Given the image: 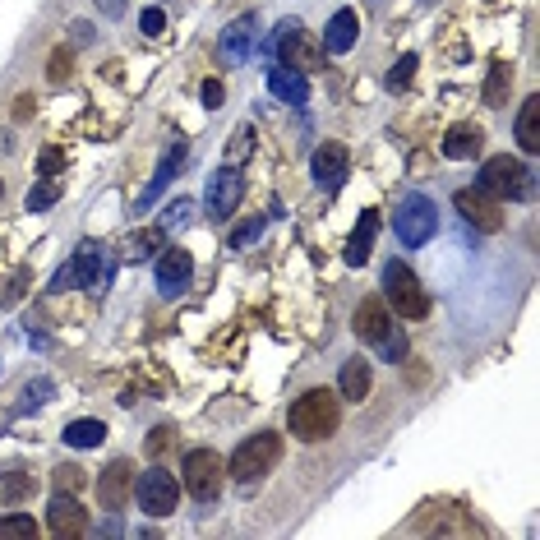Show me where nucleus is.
I'll list each match as a JSON object with an SVG mask.
<instances>
[{
  "instance_id": "nucleus-8",
  "label": "nucleus",
  "mask_w": 540,
  "mask_h": 540,
  "mask_svg": "<svg viewBox=\"0 0 540 540\" xmlns=\"http://www.w3.org/2000/svg\"><path fill=\"white\" fill-rule=\"evenodd\" d=\"M393 227H397V240L416 250V245H425V240L434 236L439 217H434V204L425 199V194H407V199H402V208H397V222H393Z\"/></svg>"
},
{
  "instance_id": "nucleus-24",
  "label": "nucleus",
  "mask_w": 540,
  "mask_h": 540,
  "mask_svg": "<svg viewBox=\"0 0 540 540\" xmlns=\"http://www.w3.org/2000/svg\"><path fill=\"white\" fill-rule=\"evenodd\" d=\"M254 47V19H236V24L227 28V37H222V56H245V51Z\"/></svg>"
},
{
  "instance_id": "nucleus-37",
  "label": "nucleus",
  "mask_w": 540,
  "mask_h": 540,
  "mask_svg": "<svg viewBox=\"0 0 540 540\" xmlns=\"http://www.w3.org/2000/svg\"><path fill=\"white\" fill-rule=\"evenodd\" d=\"M70 287H79V277H74V264H65L56 273V282H51V291H70Z\"/></svg>"
},
{
  "instance_id": "nucleus-9",
  "label": "nucleus",
  "mask_w": 540,
  "mask_h": 540,
  "mask_svg": "<svg viewBox=\"0 0 540 540\" xmlns=\"http://www.w3.org/2000/svg\"><path fill=\"white\" fill-rule=\"evenodd\" d=\"M453 204H457V213H462V222H471L476 231H499V227H504L499 199H490L480 185H476V190H457Z\"/></svg>"
},
{
  "instance_id": "nucleus-12",
  "label": "nucleus",
  "mask_w": 540,
  "mask_h": 540,
  "mask_svg": "<svg viewBox=\"0 0 540 540\" xmlns=\"http://www.w3.org/2000/svg\"><path fill=\"white\" fill-rule=\"evenodd\" d=\"M47 527H51V536H60V540H79L88 531V513L74 504L70 494L60 490L56 499H51V508H47Z\"/></svg>"
},
{
  "instance_id": "nucleus-31",
  "label": "nucleus",
  "mask_w": 540,
  "mask_h": 540,
  "mask_svg": "<svg viewBox=\"0 0 540 540\" xmlns=\"http://www.w3.org/2000/svg\"><path fill=\"white\" fill-rule=\"evenodd\" d=\"M24 494H33V476L28 471H10L5 476V504H19Z\"/></svg>"
},
{
  "instance_id": "nucleus-19",
  "label": "nucleus",
  "mask_w": 540,
  "mask_h": 540,
  "mask_svg": "<svg viewBox=\"0 0 540 540\" xmlns=\"http://www.w3.org/2000/svg\"><path fill=\"white\" fill-rule=\"evenodd\" d=\"M374 231H379V213H360L356 231H351V240H347V264H351V268H360L365 259H370V250H374Z\"/></svg>"
},
{
  "instance_id": "nucleus-34",
  "label": "nucleus",
  "mask_w": 540,
  "mask_h": 540,
  "mask_svg": "<svg viewBox=\"0 0 540 540\" xmlns=\"http://www.w3.org/2000/svg\"><path fill=\"white\" fill-rule=\"evenodd\" d=\"M60 167H65V153H60V148H47V153L37 157V171H42V176H51V180H56Z\"/></svg>"
},
{
  "instance_id": "nucleus-16",
  "label": "nucleus",
  "mask_w": 540,
  "mask_h": 540,
  "mask_svg": "<svg viewBox=\"0 0 540 540\" xmlns=\"http://www.w3.org/2000/svg\"><path fill=\"white\" fill-rule=\"evenodd\" d=\"M268 88H273V97L291 102V107H305V102H310V84H305V74L291 70V65H273V70H268Z\"/></svg>"
},
{
  "instance_id": "nucleus-45",
  "label": "nucleus",
  "mask_w": 540,
  "mask_h": 540,
  "mask_svg": "<svg viewBox=\"0 0 540 540\" xmlns=\"http://www.w3.org/2000/svg\"><path fill=\"white\" fill-rule=\"evenodd\" d=\"M0 194H5V180H0Z\"/></svg>"
},
{
  "instance_id": "nucleus-22",
  "label": "nucleus",
  "mask_w": 540,
  "mask_h": 540,
  "mask_svg": "<svg viewBox=\"0 0 540 540\" xmlns=\"http://www.w3.org/2000/svg\"><path fill=\"white\" fill-rule=\"evenodd\" d=\"M480 144H485V134L476 130V125H453L444 139V157H453V162H462V157H476Z\"/></svg>"
},
{
  "instance_id": "nucleus-3",
  "label": "nucleus",
  "mask_w": 540,
  "mask_h": 540,
  "mask_svg": "<svg viewBox=\"0 0 540 540\" xmlns=\"http://www.w3.org/2000/svg\"><path fill=\"white\" fill-rule=\"evenodd\" d=\"M277 457H282V439H277L273 430L250 434V439H245V444L231 453L227 476H236L240 485H254V480H264L268 471L277 467Z\"/></svg>"
},
{
  "instance_id": "nucleus-28",
  "label": "nucleus",
  "mask_w": 540,
  "mask_h": 540,
  "mask_svg": "<svg viewBox=\"0 0 540 540\" xmlns=\"http://www.w3.org/2000/svg\"><path fill=\"white\" fill-rule=\"evenodd\" d=\"M157 245H162V231H157V227L153 231H139V236L125 240V259H148Z\"/></svg>"
},
{
  "instance_id": "nucleus-44",
  "label": "nucleus",
  "mask_w": 540,
  "mask_h": 540,
  "mask_svg": "<svg viewBox=\"0 0 540 540\" xmlns=\"http://www.w3.org/2000/svg\"><path fill=\"white\" fill-rule=\"evenodd\" d=\"M102 10H107V14H111V19H116V14H120V10H125V0H102Z\"/></svg>"
},
{
  "instance_id": "nucleus-40",
  "label": "nucleus",
  "mask_w": 540,
  "mask_h": 540,
  "mask_svg": "<svg viewBox=\"0 0 540 540\" xmlns=\"http://www.w3.org/2000/svg\"><path fill=\"white\" fill-rule=\"evenodd\" d=\"M65 74H70V51H56V56H51V79H65Z\"/></svg>"
},
{
  "instance_id": "nucleus-2",
  "label": "nucleus",
  "mask_w": 540,
  "mask_h": 540,
  "mask_svg": "<svg viewBox=\"0 0 540 540\" xmlns=\"http://www.w3.org/2000/svg\"><path fill=\"white\" fill-rule=\"evenodd\" d=\"M480 190L490 194V199H531V190H536V171L522 167V162L508 157V153L485 157V167H480Z\"/></svg>"
},
{
  "instance_id": "nucleus-1",
  "label": "nucleus",
  "mask_w": 540,
  "mask_h": 540,
  "mask_svg": "<svg viewBox=\"0 0 540 540\" xmlns=\"http://www.w3.org/2000/svg\"><path fill=\"white\" fill-rule=\"evenodd\" d=\"M337 420H342V397L328 393V388H310L305 397H296L287 425L300 444H319V439H328L337 430Z\"/></svg>"
},
{
  "instance_id": "nucleus-26",
  "label": "nucleus",
  "mask_w": 540,
  "mask_h": 540,
  "mask_svg": "<svg viewBox=\"0 0 540 540\" xmlns=\"http://www.w3.org/2000/svg\"><path fill=\"white\" fill-rule=\"evenodd\" d=\"M37 536V522L24 513H10V517H0V540H33Z\"/></svg>"
},
{
  "instance_id": "nucleus-32",
  "label": "nucleus",
  "mask_w": 540,
  "mask_h": 540,
  "mask_svg": "<svg viewBox=\"0 0 540 540\" xmlns=\"http://www.w3.org/2000/svg\"><path fill=\"white\" fill-rule=\"evenodd\" d=\"M411 74H416V56H402L393 70H388V88H407Z\"/></svg>"
},
{
  "instance_id": "nucleus-6",
  "label": "nucleus",
  "mask_w": 540,
  "mask_h": 540,
  "mask_svg": "<svg viewBox=\"0 0 540 540\" xmlns=\"http://www.w3.org/2000/svg\"><path fill=\"white\" fill-rule=\"evenodd\" d=\"M134 494H139V508H144L148 517H171L180 504V485L171 471L162 467H148L144 476H134Z\"/></svg>"
},
{
  "instance_id": "nucleus-15",
  "label": "nucleus",
  "mask_w": 540,
  "mask_h": 540,
  "mask_svg": "<svg viewBox=\"0 0 540 540\" xmlns=\"http://www.w3.org/2000/svg\"><path fill=\"white\" fill-rule=\"evenodd\" d=\"M347 148L342 144H324L319 153H314V180L324 185V190H337L342 180H347Z\"/></svg>"
},
{
  "instance_id": "nucleus-23",
  "label": "nucleus",
  "mask_w": 540,
  "mask_h": 540,
  "mask_svg": "<svg viewBox=\"0 0 540 540\" xmlns=\"http://www.w3.org/2000/svg\"><path fill=\"white\" fill-rule=\"evenodd\" d=\"M102 439H107L102 420H74V425H65V444L70 448H97Z\"/></svg>"
},
{
  "instance_id": "nucleus-27",
  "label": "nucleus",
  "mask_w": 540,
  "mask_h": 540,
  "mask_svg": "<svg viewBox=\"0 0 540 540\" xmlns=\"http://www.w3.org/2000/svg\"><path fill=\"white\" fill-rule=\"evenodd\" d=\"M508 84H513V70H508V65H494V70H490V84H485V107H504Z\"/></svg>"
},
{
  "instance_id": "nucleus-5",
  "label": "nucleus",
  "mask_w": 540,
  "mask_h": 540,
  "mask_svg": "<svg viewBox=\"0 0 540 540\" xmlns=\"http://www.w3.org/2000/svg\"><path fill=\"white\" fill-rule=\"evenodd\" d=\"M180 476H185V490L199 499V504H213L222 494V480H227V462L213 453V448H190L185 462H180Z\"/></svg>"
},
{
  "instance_id": "nucleus-39",
  "label": "nucleus",
  "mask_w": 540,
  "mask_h": 540,
  "mask_svg": "<svg viewBox=\"0 0 540 540\" xmlns=\"http://www.w3.org/2000/svg\"><path fill=\"white\" fill-rule=\"evenodd\" d=\"M222 97H227V88L217 84V79H208L204 84V107H222Z\"/></svg>"
},
{
  "instance_id": "nucleus-4",
  "label": "nucleus",
  "mask_w": 540,
  "mask_h": 540,
  "mask_svg": "<svg viewBox=\"0 0 540 540\" xmlns=\"http://www.w3.org/2000/svg\"><path fill=\"white\" fill-rule=\"evenodd\" d=\"M384 300L397 310V319H425L430 314V296L420 287V277L397 259L384 268Z\"/></svg>"
},
{
  "instance_id": "nucleus-25",
  "label": "nucleus",
  "mask_w": 540,
  "mask_h": 540,
  "mask_svg": "<svg viewBox=\"0 0 540 540\" xmlns=\"http://www.w3.org/2000/svg\"><path fill=\"white\" fill-rule=\"evenodd\" d=\"M180 157H185V144H176V148H171V153L167 157H162V167H157V176L153 180H148V190H144V199H139V204H153V199H157V194H162V190H167V180H171V171H176V162H180Z\"/></svg>"
},
{
  "instance_id": "nucleus-21",
  "label": "nucleus",
  "mask_w": 540,
  "mask_h": 540,
  "mask_svg": "<svg viewBox=\"0 0 540 540\" xmlns=\"http://www.w3.org/2000/svg\"><path fill=\"white\" fill-rule=\"evenodd\" d=\"M517 144L522 153H540V97H527L517 111Z\"/></svg>"
},
{
  "instance_id": "nucleus-11",
  "label": "nucleus",
  "mask_w": 540,
  "mask_h": 540,
  "mask_svg": "<svg viewBox=\"0 0 540 540\" xmlns=\"http://www.w3.org/2000/svg\"><path fill=\"white\" fill-rule=\"evenodd\" d=\"M97 494H102V504H107L111 513H120V508L134 499V462L116 457V462L102 471V480H97Z\"/></svg>"
},
{
  "instance_id": "nucleus-42",
  "label": "nucleus",
  "mask_w": 540,
  "mask_h": 540,
  "mask_svg": "<svg viewBox=\"0 0 540 540\" xmlns=\"http://www.w3.org/2000/svg\"><path fill=\"white\" fill-rule=\"evenodd\" d=\"M185 213H190V199H176V204L167 208V222H185Z\"/></svg>"
},
{
  "instance_id": "nucleus-10",
  "label": "nucleus",
  "mask_w": 540,
  "mask_h": 540,
  "mask_svg": "<svg viewBox=\"0 0 540 540\" xmlns=\"http://www.w3.org/2000/svg\"><path fill=\"white\" fill-rule=\"evenodd\" d=\"M240 194H245V180H240L236 162H231V167H222L208 180V213H213V222H227V217L236 213Z\"/></svg>"
},
{
  "instance_id": "nucleus-14",
  "label": "nucleus",
  "mask_w": 540,
  "mask_h": 540,
  "mask_svg": "<svg viewBox=\"0 0 540 540\" xmlns=\"http://www.w3.org/2000/svg\"><path fill=\"white\" fill-rule=\"evenodd\" d=\"M356 337L360 342H370V347H379L384 342V333L393 328V314H388V300H360L356 310Z\"/></svg>"
},
{
  "instance_id": "nucleus-17",
  "label": "nucleus",
  "mask_w": 540,
  "mask_h": 540,
  "mask_svg": "<svg viewBox=\"0 0 540 540\" xmlns=\"http://www.w3.org/2000/svg\"><path fill=\"white\" fill-rule=\"evenodd\" d=\"M74 277H79V287H93V291L107 287L111 268L102 264V250H97V245H79V250H74Z\"/></svg>"
},
{
  "instance_id": "nucleus-33",
  "label": "nucleus",
  "mask_w": 540,
  "mask_h": 540,
  "mask_svg": "<svg viewBox=\"0 0 540 540\" xmlns=\"http://www.w3.org/2000/svg\"><path fill=\"white\" fill-rule=\"evenodd\" d=\"M231 139H236V144H231V162H240L245 153H254V130H250V125H240Z\"/></svg>"
},
{
  "instance_id": "nucleus-38",
  "label": "nucleus",
  "mask_w": 540,
  "mask_h": 540,
  "mask_svg": "<svg viewBox=\"0 0 540 540\" xmlns=\"http://www.w3.org/2000/svg\"><path fill=\"white\" fill-rule=\"evenodd\" d=\"M167 444H171V430L162 425V430H153V439H148V453L162 457V453H167Z\"/></svg>"
},
{
  "instance_id": "nucleus-13",
  "label": "nucleus",
  "mask_w": 540,
  "mask_h": 540,
  "mask_svg": "<svg viewBox=\"0 0 540 540\" xmlns=\"http://www.w3.org/2000/svg\"><path fill=\"white\" fill-rule=\"evenodd\" d=\"M190 277H194V259L185 250H167L157 259V291L162 296H180L190 287Z\"/></svg>"
},
{
  "instance_id": "nucleus-30",
  "label": "nucleus",
  "mask_w": 540,
  "mask_h": 540,
  "mask_svg": "<svg viewBox=\"0 0 540 540\" xmlns=\"http://www.w3.org/2000/svg\"><path fill=\"white\" fill-rule=\"evenodd\" d=\"M379 356H384V360H393V365H397V360H402V356H407V333H402V328H388V333H384V342H379Z\"/></svg>"
},
{
  "instance_id": "nucleus-43",
  "label": "nucleus",
  "mask_w": 540,
  "mask_h": 540,
  "mask_svg": "<svg viewBox=\"0 0 540 540\" xmlns=\"http://www.w3.org/2000/svg\"><path fill=\"white\" fill-rule=\"evenodd\" d=\"M14 116H19V120L33 116V97H19V107H14Z\"/></svg>"
},
{
  "instance_id": "nucleus-41",
  "label": "nucleus",
  "mask_w": 540,
  "mask_h": 540,
  "mask_svg": "<svg viewBox=\"0 0 540 540\" xmlns=\"http://www.w3.org/2000/svg\"><path fill=\"white\" fill-rule=\"evenodd\" d=\"M254 236H259V222H250V227H240L236 236H231V245H236V250H240V245H250Z\"/></svg>"
},
{
  "instance_id": "nucleus-35",
  "label": "nucleus",
  "mask_w": 540,
  "mask_h": 540,
  "mask_svg": "<svg viewBox=\"0 0 540 540\" xmlns=\"http://www.w3.org/2000/svg\"><path fill=\"white\" fill-rule=\"evenodd\" d=\"M139 24H144L148 37H162V33H167V14H162V10H144V19H139Z\"/></svg>"
},
{
  "instance_id": "nucleus-20",
  "label": "nucleus",
  "mask_w": 540,
  "mask_h": 540,
  "mask_svg": "<svg viewBox=\"0 0 540 540\" xmlns=\"http://www.w3.org/2000/svg\"><path fill=\"white\" fill-rule=\"evenodd\" d=\"M356 33H360L356 14H351V10H337L333 19H328L324 47H328V51H337V56H342V51H351V47H356Z\"/></svg>"
},
{
  "instance_id": "nucleus-29",
  "label": "nucleus",
  "mask_w": 540,
  "mask_h": 540,
  "mask_svg": "<svg viewBox=\"0 0 540 540\" xmlns=\"http://www.w3.org/2000/svg\"><path fill=\"white\" fill-rule=\"evenodd\" d=\"M56 199H60V185H56L51 176H42V185L28 194V213H42V208H51Z\"/></svg>"
},
{
  "instance_id": "nucleus-36",
  "label": "nucleus",
  "mask_w": 540,
  "mask_h": 540,
  "mask_svg": "<svg viewBox=\"0 0 540 540\" xmlns=\"http://www.w3.org/2000/svg\"><path fill=\"white\" fill-rule=\"evenodd\" d=\"M56 485H60V490H79V485H84V471H79V467H60L56 471Z\"/></svg>"
},
{
  "instance_id": "nucleus-7",
  "label": "nucleus",
  "mask_w": 540,
  "mask_h": 540,
  "mask_svg": "<svg viewBox=\"0 0 540 540\" xmlns=\"http://www.w3.org/2000/svg\"><path fill=\"white\" fill-rule=\"evenodd\" d=\"M277 60L291 65V70H300V74H310V70H319V60H324V42H314L296 19H287L282 33H277Z\"/></svg>"
},
{
  "instance_id": "nucleus-18",
  "label": "nucleus",
  "mask_w": 540,
  "mask_h": 540,
  "mask_svg": "<svg viewBox=\"0 0 540 540\" xmlns=\"http://www.w3.org/2000/svg\"><path fill=\"white\" fill-rule=\"evenodd\" d=\"M374 374H370V360H347L342 365V374H337V397H347V402H365V393H370Z\"/></svg>"
}]
</instances>
